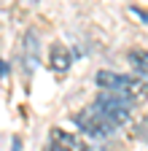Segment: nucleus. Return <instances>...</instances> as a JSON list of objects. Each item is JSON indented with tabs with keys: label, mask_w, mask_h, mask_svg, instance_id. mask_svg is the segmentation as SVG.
<instances>
[{
	"label": "nucleus",
	"mask_w": 148,
	"mask_h": 151,
	"mask_svg": "<svg viewBox=\"0 0 148 151\" xmlns=\"http://www.w3.org/2000/svg\"><path fill=\"white\" fill-rule=\"evenodd\" d=\"M129 65L135 68V73L148 76V51H129Z\"/></svg>",
	"instance_id": "7"
},
{
	"label": "nucleus",
	"mask_w": 148,
	"mask_h": 151,
	"mask_svg": "<svg viewBox=\"0 0 148 151\" xmlns=\"http://www.w3.org/2000/svg\"><path fill=\"white\" fill-rule=\"evenodd\" d=\"M46 151H89V148H86V143H84L78 135H73V132H67V129L54 127V129L49 132Z\"/></svg>",
	"instance_id": "4"
},
{
	"label": "nucleus",
	"mask_w": 148,
	"mask_h": 151,
	"mask_svg": "<svg viewBox=\"0 0 148 151\" xmlns=\"http://www.w3.org/2000/svg\"><path fill=\"white\" fill-rule=\"evenodd\" d=\"M132 11H135V14L140 16V19H145V22H148V11H140V8H132Z\"/></svg>",
	"instance_id": "8"
},
{
	"label": "nucleus",
	"mask_w": 148,
	"mask_h": 151,
	"mask_svg": "<svg viewBox=\"0 0 148 151\" xmlns=\"http://www.w3.org/2000/svg\"><path fill=\"white\" fill-rule=\"evenodd\" d=\"M22 60H24V70H35V62H38V41H35V35L27 32L24 38V54H22Z\"/></svg>",
	"instance_id": "6"
},
{
	"label": "nucleus",
	"mask_w": 148,
	"mask_h": 151,
	"mask_svg": "<svg viewBox=\"0 0 148 151\" xmlns=\"http://www.w3.org/2000/svg\"><path fill=\"white\" fill-rule=\"evenodd\" d=\"M73 124H76L84 135H89V138H94V140H105V138H110L116 132V124L110 122L105 113H100L94 105H89V108H81V111H76L73 113Z\"/></svg>",
	"instance_id": "2"
},
{
	"label": "nucleus",
	"mask_w": 148,
	"mask_h": 151,
	"mask_svg": "<svg viewBox=\"0 0 148 151\" xmlns=\"http://www.w3.org/2000/svg\"><path fill=\"white\" fill-rule=\"evenodd\" d=\"M94 84L108 92H119L129 105H143L148 100V81L143 76H124V73H113V70H100L94 76Z\"/></svg>",
	"instance_id": "1"
},
{
	"label": "nucleus",
	"mask_w": 148,
	"mask_h": 151,
	"mask_svg": "<svg viewBox=\"0 0 148 151\" xmlns=\"http://www.w3.org/2000/svg\"><path fill=\"white\" fill-rule=\"evenodd\" d=\"M94 108L100 113H105L116 127L119 124H127L129 122V111H132V105H129L119 92H108V89H102L97 97H94Z\"/></svg>",
	"instance_id": "3"
},
{
	"label": "nucleus",
	"mask_w": 148,
	"mask_h": 151,
	"mask_svg": "<svg viewBox=\"0 0 148 151\" xmlns=\"http://www.w3.org/2000/svg\"><path fill=\"white\" fill-rule=\"evenodd\" d=\"M89 151H108V148H102V146H100V148H97V146H94V148H89Z\"/></svg>",
	"instance_id": "9"
},
{
	"label": "nucleus",
	"mask_w": 148,
	"mask_h": 151,
	"mask_svg": "<svg viewBox=\"0 0 148 151\" xmlns=\"http://www.w3.org/2000/svg\"><path fill=\"white\" fill-rule=\"evenodd\" d=\"M49 68H51V73H67L70 70V65H73V54L62 46V43H54L51 46V54H49Z\"/></svg>",
	"instance_id": "5"
}]
</instances>
